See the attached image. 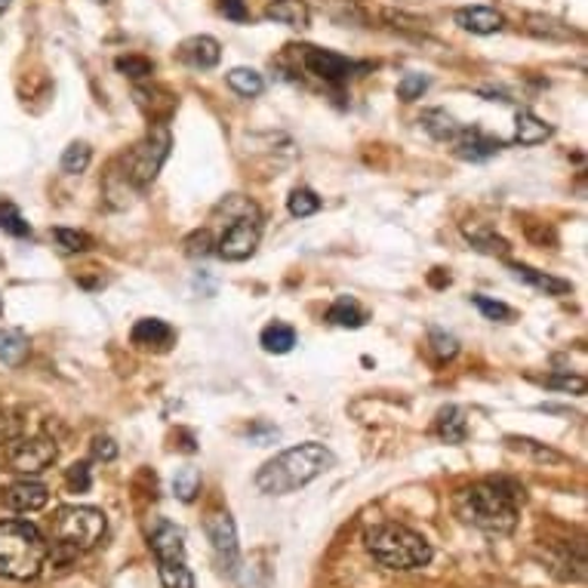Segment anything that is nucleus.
<instances>
[{
  "mask_svg": "<svg viewBox=\"0 0 588 588\" xmlns=\"http://www.w3.org/2000/svg\"><path fill=\"white\" fill-rule=\"evenodd\" d=\"M92 456L102 459V462H111L118 456V444L111 438H92Z\"/></svg>",
  "mask_w": 588,
  "mask_h": 588,
  "instance_id": "79ce46f5",
  "label": "nucleus"
},
{
  "mask_svg": "<svg viewBox=\"0 0 588 588\" xmlns=\"http://www.w3.org/2000/svg\"><path fill=\"white\" fill-rule=\"evenodd\" d=\"M92 161V149L87 142H72L65 154H62V173H68V176H77V173H84Z\"/></svg>",
  "mask_w": 588,
  "mask_h": 588,
  "instance_id": "c756f323",
  "label": "nucleus"
},
{
  "mask_svg": "<svg viewBox=\"0 0 588 588\" xmlns=\"http://www.w3.org/2000/svg\"><path fill=\"white\" fill-rule=\"evenodd\" d=\"M432 284H435V287H447V284H450V274H447V277H444V274H432Z\"/></svg>",
  "mask_w": 588,
  "mask_h": 588,
  "instance_id": "37998d69",
  "label": "nucleus"
},
{
  "mask_svg": "<svg viewBox=\"0 0 588 588\" xmlns=\"http://www.w3.org/2000/svg\"><path fill=\"white\" fill-rule=\"evenodd\" d=\"M548 389H560V392L570 394H586V379L582 377H567V373H558V377L543 379Z\"/></svg>",
  "mask_w": 588,
  "mask_h": 588,
  "instance_id": "58836bf2",
  "label": "nucleus"
},
{
  "mask_svg": "<svg viewBox=\"0 0 588 588\" xmlns=\"http://www.w3.org/2000/svg\"><path fill=\"white\" fill-rule=\"evenodd\" d=\"M108 521L106 514L92 505H65L53 514L50 533H53V548L46 552V560L56 564H72L77 555L90 552L106 540Z\"/></svg>",
  "mask_w": 588,
  "mask_h": 588,
  "instance_id": "7ed1b4c3",
  "label": "nucleus"
},
{
  "mask_svg": "<svg viewBox=\"0 0 588 588\" xmlns=\"http://www.w3.org/2000/svg\"><path fill=\"white\" fill-rule=\"evenodd\" d=\"M327 320L336 324V327H348V330H358L363 327V320H367V312H363L358 302L351 300V296H339V300L333 302L330 312H327Z\"/></svg>",
  "mask_w": 588,
  "mask_h": 588,
  "instance_id": "4be33fe9",
  "label": "nucleus"
},
{
  "mask_svg": "<svg viewBox=\"0 0 588 588\" xmlns=\"http://www.w3.org/2000/svg\"><path fill=\"white\" fill-rule=\"evenodd\" d=\"M333 466H336V456L324 444L308 440V444L277 453L274 459H269L265 466L259 468L257 487L259 493H265V497H287L293 490L320 478Z\"/></svg>",
  "mask_w": 588,
  "mask_h": 588,
  "instance_id": "f03ea898",
  "label": "nucleus"
},
{
  "mask_svg": "<svg viewBox=\"0 0 588 588\" xmlns=\"http://www.w3.org/2000/svg\"><path fill=\"white\" fill-rule=\"evenodd\" d=\"M3 502H7V509H13L19 514L41 512L46 502H50V490L41 481H15L7 487Z\"/></svg>",
  "mask_w": 588,
  "mask_h": 588,
  "instance_id": "ddd939ff",
  "label": "nucleus"
},
{
  "mask_svg": "<svg viewBox=\"0 0 588 588\" xmlns=\"http://www.w3.org/2000/svg\"><path fill=\"white\" fill-rule=\"evenodd\" d=\"M65 483H68L72 493H87L92 483L90 466H87V462H75V466L68 468V475H65Z\"/></svg>",
  "mask_w": 588,
  "mask_h": 588,
  "instance_id": "4c0bfd02",
  "label": "nucleus"
},
{
  "mask_svg": "<svg viewBox=\"0 0 588 588\" xmlns=\"http://www.w3.org/2000/svg\"><path fill=\"white\" fill-rule=\"evenodd\" d=\"M56 440L46 438V435H31V438H13L10 440V447H7V459H10V466L15 471H22V475H41L44 468H50L56 462Z\"/></svg>",
  "mask_w": 588,
  "mask_h": 588,
  "instance_id": "1a4fd4ad",
  "label": "nucleus"
},
{
  "mask_svg": "<svg viewBox=\"0 0 588 588\" xmlns=\"http://www.w3.org/2000/svg\"><path fill=\"white\" fill-rule=\"evenodd\" d=\"M151 552L157 558V574L164 588H195V576L185 560V533L166 518H157L151 527Z\"/></svg>",
  "mask_w": 588,
  "mask_h": 588,
  "instance_id": "0eeeda50",
  "label": "nucleus"
},
{
  "mask_svg": "<svg viewBox=\"0 0 588 588\" xmlns=\"http://www.w3.org/2000/svg\"><path fill=\"white\" fill-rule=\"evenodd\" d=\"M435 432L447 444H466L468 438V420L459 407H444L435 420Z\"/></svg>",
  "mask_w": 588,
  "mask_h": 588,
  "instance_id": "6ab92c4d",
  "label": "nucleus"
},
{
  "mask_svg": "<svg viewBox=\"0 0 588 588\" xmlns=\"http://www.w3.org/2000/svg\"><path fill=\"white\" fill-rule=\"evenodd\" d=\"M367 552L389 570H420L432 560V545L404 524H377L363 536Z\"/></svg>",
  "mask_w": 588,
  "mask_h": 588,
  "instance_id": "423d86ee",
  "label": "nucleus"
},
{
  "mask_svg": "<svg viewBox=\"0 0 588 588\" xmlns=\"http://www.w3.org/2000/svg\"><path fill=\"white\" fill-rule=\"evenodd\" d=\"M204 527H207V536H210L216 555L222 558V564H228V570H235V564H238V530H235L231 514L213 512Z\"/></svg>",
  "mask_w": 588,
  "mask_h": 588,
  "instance_id": "9b49d317",
  "label": "nucleus"
},
{
  "mask_svg": "<svg viewBox=\"0 0 588 588\" xmlns=\"http://www.w3.org/2000/svg\"><path fill=\"white\" fill-rule=\"evenodd\" d=\"M170 145H173V139H170L166 123H154L149 137L127 151V157H123V179L133 182L137 188H149L151 182L157 179V173L166 164V157H170Z\"/></svg>",
  "mask_w": 588,
  "mask_h": 588,
  "instance_id": "6e6552de",
  "label": "nucleus"
},
{
  "mask_svg": "<svg viewBox=\"0 0 588 588\" xmlns=\"http://www.w3.org/2000/svg\"><path fill=\"white\" fill-rule=\"evenodd\" d=\"M265 19L302 31L308 29V22H312V10H308L305 0H274V3L265 7Z\"/></svg>",
  "mask_w": 588,
  "mask_h": 588,
  "instance_id": "f3484780",
  "label": "nucleus"
},
{
  "mask_svg": "<svg viewBox=\"0 0 588 588\" xmlns=\"http://www.w3.org/2000/svg\"><path fill=\"white\" fill-rule=\"evenodd\" d=\"M453 145H456V154L462 157V161H487V157H493L502 149V142L493 137H487L483 130L478 127H462L459 130V137L453 139Z\"/></svg>",
  "mask_w": 588,
  "mask_h": 588,
  "instance_id": "2eb2a0df",
  "label": "nucleus"
},
{
  "mask_svg": "<svg viewBox=\"0 0 588 588\" xmlns=\"http://www.w3.org/2000/svg\"><path fill=\"white\" fill-rule=\"evenodd\" d=\"M173 493L182 502H195L197 493H200V471L197 468H179L176 478H173Z\"/></svg>",
  "mask_w": 588,
  "mask_h": 588,
  "instance_id": "2f4dec72",
  "label": "nucleus"
},
{
  "mask_svg": "<svg viewBox=\"0 0 588 588\" xmlns=\"http://www.w3.org/2000/svg\"><path fill=\"white\" fill-rule=\"evenodd\" d=\"M216 7H219V13L231 19V22H247V19H250V10H247L243 0H219Z\"/></svg>",
  "mask_w": 588,
  "mask_h": 588,
  "instance_id": "a19ab883",
  "label": "nucleus"
},
{
  "mask_svg": "<svg viewBox=\"0 0 588 588\" xmlns=\"http://www.w3.org/2000/svg\"><path fill=\"white\" fill-rule=\"evenodd\" d=\"M425 133L432 139H438V142H453V139L459 137V130H462V123H456L453 115H447L444 108H428L423 115Z\"/></svg>",
  "mask_w": 588,
  "mask_h": 588,
  "instance_id": "412c9836",
  "label": "nucleus"
},
{
  "mask_svg": "<svg viewBox=\"0 0 588 588\" xmlns=\"http://www.w3.org/2000/svg\"><path fill=\"white\" fill-rule=\"evenodd\" d=\"M29 358V339L19 330H0V361L19 367Z\"/></svg>",
  "mask_w": 588,
  "mask_h": 588,
  "instance_id": "393cba45",
  "label": "nucleus"
},
{
  "mask_svg": "<svg viewBox=\"0 0 588 588\" xmlns=\"http://www.w3.org/2000/svg\"><path fill=\"white\" fill-rule=\"evenodd\" d=\"M471 302L478 305V312H481L483 317H490V320H502V324H509L514 317V312L505 305V302H497V300H487V296H471Z\"/></svg>",
  "mask_w": 588,
  "mask_h": 588,
  "instance_id": "c9c22d12",
  "label": "nucleus"
},
{
  "mask_svg": "<svg viewBox=\"0 0 588 588\" xmlns=\"http://www.w3.org/2000/svg\"><path fill=\"white\" fill-rule=\"evenodd\" d=\"M300 50V59L305 65V72L308 75H315L317 80H324V84H346L348 77L358 72V65L346 56H339V53H333V50H320V46H296Z\"/></svg>",
  "mask_w": 588,
  "mask_h": 588,
  "instance_id": "9d476101",
  "label": "nucleus"
},
{
  "mask_svg": "<svg viewBox=\"0 0 588 588\" xmlns=\"http://www.w3.org/2000/svg\"><path fill=\"white\" fill-rule=\"evenodd\" d=\"M425 90H428V77L407 75L401 84H398V99H404V102H416V99H423Z\"/></svg>",
  "mask_w": 588,
  "mask_h": 588,
  "instance_id": "e433bc0d",
  "label": "nucleus"
},
{
  "mask_svg": "<svg viewBox=\"0 0 588 588\" xmlns=\"http://www.w3.org/2000/svg\"><path fill=\"white\" fill-rule=\"evenodd\" d=\"M466 238L475 243L481 253H490V257H509V250H512L509 241H505V238H499L497 231H490V228L466 226Z\"/></svg>",
  "mask_w": 588,
  "mask_h": 588,
  "instance_id": "b1692460",
  "label": "nucleus"
},
{
  "mask_svg": "<svg viewBox=\"0 0 588 588\" xmlns=\"http://www.w3.org/2000/svg\"><path fill=\"white\" fill-rule=\"evenodd\" d=\"M505 444L512 447L514 453H527L530 459H536V462H564V456H560L558 450H552V447H545V444H540V440L533 438H505Z\"/></svg>",
  "mask_w": 588,
  "mask_h": 588,
  "instance_id": "cd10ccee",
  "label": "nucleus"
},
{
  "mask_svg": "<svg viewBox=\"0 0 588 588\" xmlns=\"http://www.w3.org/2000/svg\"><path fill=\"white\" fill-rule=\"evenodd\" d=\"M161 90H164V87H151V90H145V87H139L137 102H139V106H149V99H157V96H161ZM164 99H166L164 111H157V108H145V115H149V118L154 123H166V121H170V115L176 111V96H173V92H164ZM154 106H157V102H154Z\"/></svg>",
  "mask_w": 588,
  "mask_h": 588,
  "instance_id": "bb28decb",
  "label": "nucleus"
},
{
  "mask_svg": "<svg viewBox=\"0 0 588 588\" xmlns=\"http://www.w3.org/2000/svg\"><path fill=\"white\" fill-rule=\"evenodd\" d=\"M530 31L540 34V37H552V41H567V37H574V29L560 25L555 19H545V15H530Z\"/></svg>",
  "mask_w": 588,
  "mask_h": 588,
  "instance_id": "f704fd0d",
  "label": "nucleus"
},
{
  "mask_svg": "<svg viewBox=\"0 0 588 588\" xmlns=\"http://www.w3.org/2000/svg\"><path fill=\"white\" fill-rule=\"evenodd\" d=\"M512 272L518 281H524V284H530V287H536L540 293H545V296H567V293L574 290L570 281L555 277V274H545V272H540V269H530V265H521V262H514Z\"/></svg>",
  "mask_w": 588,
  "mask_h": 588,
  "instance_id": "a211bd4d",
  "label": "nucleus"
},
{
  "mask_svg": "<svg viewBox=\"0 0 588 588\" xmlns=\"http://www.w3.org/2000/svg\"><path fill=\"white\" fill-rule=\"evenodd\" d=\"M545 139H552V127L540 121L533 111H518V121H514V142L518 145H540Z\"/></svg>",
  "mask_w": 588,
  "mask_h": 588,
  "instance_id": "aec40b11",
  "label": "nucleus"
},
{
  "mask_svg": "<svg viewBox=\"0 0 588 588\" xmlns=\"http://www.w3.org/2000/svg\"><path fill=\"white\" fill-rule=\"evenodd\" d=\"M216 213L226 216V222L213 238V253L226 262H243L253 257L262 241V213L257 204L250 197L231 195L216 207Z\"/></svg>",
  "mask_w": 588,
  "mask_h": 588,
  "instance_id": "20e7f679",
  "label": "nucleus"
},
{
  "mask_svg": "<svg viewBox=\"0 0 588 588\" xmlns=\"http://www.w3.org/2000/svg\"><path fill=\"white\" fill-rule=\"evenodd\" d=\"M228 87L238 92V96L253 99V96L265 90V80H262V75L253 72V68H231V72H228Z\"/></svg>",
  "mask_w": 588,
  "mask_h": 588,
  "instance_id": "a878e982",
  "label": "nucleus"
},
{
  "mask_svg": "<svg viewBox=\"0 0 588 588\" xmlns=\"http://www.w3.org/2000/svg\"><path fill=\"white\" fill-rule=\"evenodd\" d=\"M130 339L142 351H157L161 355V351H170V348L176 346V330L166 320H161V317H142V320H137Z\"/></svg>",
  "mask_w": 588,
  "mask_h": 588,
  "instance_id": "f8f14e48",
  "label": "nucleus"
},
{
  "mask_svg": "<svg viewBox=\"0 0 588 588\" xmlns=\"http://www.w3.org/2000/svg\"><path fill=\"white\" fill-rule=\"evenodd\" d=\"M456 25L471 34H499L505 29V15L493 7H462L456 10Z\"/></svg>",
  "mask_w": 588,
  "mask_h": 588,
  "instance_id": "dca6fc26",
  "label": "nucleus"
},
{
  "mask_svg": "<svg viewBox=\"0 0 588 588\" xmlns=\"http://www.w3.org/2000/svg\"><path fill=\"white\" fill-rule=\"evenodd\" d=\"M7 7H10V0H0V13H3Z\"/></svg>",
  "mask_w": 588,
  "mask_h": 588,
  "instance_id": "c03bdc74",
  "label": "nucleus"
},
{
  "mask_svg": "<svg viewBox=\"0 0 588 588\" xmlns=\"http://www.w3.org/2000/svg\"><path fill=\"white\" fill-rule=\"evenodd\" d=\"M115 68L130 80H145V77L154 75V62L145 59V56H118Z\"/></svg>",
  "mask_w": 588,
  "mask_h": 588,
  "instance_id": "473e14b6",
  "label": "nucleus"
},
{
  "mask_svg": "<svg viewBox=\"0 0 588 588\" xmlns=\"http://www.w3.org/2000/svg\"><path fill=\"white\" fill-rule=\"evenodd\" d=\"M521 502H524V487L505 481V478H493V481L462 487L453 499V509L471 527L493 533V536H509L518 527V505Z\"/></svg>",
  "mask_w": 588,
  "mask_h": 588,
  "instance_id": "f257e3e1",
  "label": "nucleus"
},
{
  "mask_svg": "<svg viewBox=\"0 0 588 588\" xmlns=\"http://www.w3.org/2000/svg\"><path fill=\"white\" fill-rule=\"evenodd\" d=\"M432 348H435V355H438L440 361H447V358H453L459 351V342L453 336H447V333L432 330Z\"/></svg>",
  "mask_w": 588,
  "mask_h": 588,
  "instance_id": "ea45409f",
  "label": "nucleus"
},
{
  "mask_svg": "<svg viewBox=\"0 0 588 588\" xmlns=\"http://www.w3.org/2000/svg\"><path fill=\"white\" fill-rule=\"evenodd\" d=\"M50 543L29 521H0V576L29 582L46 567Z\"/></svg>",
  "mask_w": 588,
  "mask_h": 588,
  "instance_id": "39448f33",
  "label": "nucleus"
},
{
  "mask_svg": "<svg viewBox=\"0 0 588 588\" xmlns=\"http://www.w3.org/2000/svg\"><path fill=\"white\" fill-rule=\"evenodd\" d=\"M53 238H56V243L65 253H87V250H92L90 235L77 231V228H53Z\"/></svg>",
  "mask_w": 588,
  "mask_h": 588,
  "instance_id": "7c9ffc66",
  "label": "nucleus"
},
{
  "mask_svg": "<svg viewBox=\"0 0 588 588\" xmlns=\"http://www.w3.org/2000/svg\"><path fill=\"white\" fill-rule=\"evenodd\" d=\"M259 342H262L265 351H272V355H287V351H293V346H296V330L287 327V324H281V320H274V324H269V327L262 330Z\"/></svg>",
  "mask_w": 588,
  "mask_h": 588,
  "instance_id": "5701e85b",
  "label": "nucleus"
},
{
  "mask_svg": "<svg viewBox=\"0 0 588 588\" xmlns=\"http://www.w3.org/2000/svg\"><path fill=\"white\" fill-rule=\"evenodd\" d=\"M179 59L185 62V65H192V68L207 72V68H216V65H219L222 46H219V41L210 37V34H197V37H188V41L179 46Z\"/></svg>",
  "mask_w": 588,
  "mask_h": 588,
  "instance_id": "4468645a",
  "label": "nucleus"
},
{
  "mask_svg": "<svg viewBox=\"0 0 588 588\" xmlns=\"http://www.w3.org/2000/svg\"><path fill=\"white\" fill-rule=\"evenodd\" d=\"M0 231H7L13 238H31V226L25 222V216L10 200H0Z\"/></svg>",
  "mask_w": 588,
  "mask_h": 588,
  "instance_id": "c85d7f7f",
  "label": "nucleus"
},
{
  "mask_svg": "<svg viewBox=\"0 0 588 588\" xmlns=\"http://www.w3.org/2000/svg\"><path fill=\"white\" fill-rule=\"evenodd\" d=\"M287 210L293 213V216H300V219L315 216V213L320 210V197H317L312 188H296V192L287 197Z\"/></svg>",
  "mask_w": 588,
  "mask_h": 588,
  "instance_id": "72a5a7b5",
  "label": "nucleus"
}]
</instances>
